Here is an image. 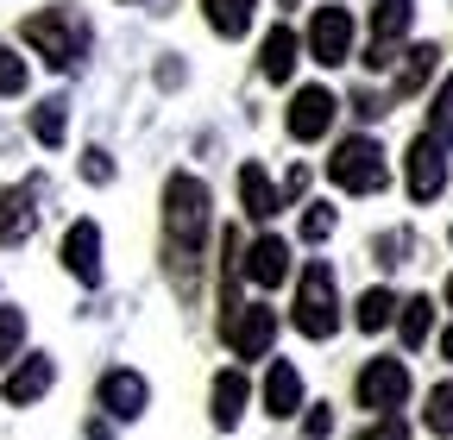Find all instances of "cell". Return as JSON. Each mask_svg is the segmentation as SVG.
Returning <instances> with one entry per match:
<instances>
[{
    "mask_svg": "<svg viewBox=\"0 0 453 440\" xmlns=\"http://www.w3.org/2000/svg\"><path fill=\"white\" fill-rule=\"evenodd\" d=\"M214 233V195L202 177L177 171L164 183V277L183 302L202 296V252Z\"/></svg>",
    "mask_w": 453,
    "mask_h": 440,
    "instance_id": "1",
    "label": "cell"
},
{
    "mask_svg": "<svg viewBox=\"0 0 453 440\" xmlns=\"http://www.w3.org/2000/svg\"><path fill=\"white\" fill-rule=\"evenodd\" d=\"M19 38L38 50L50 70H82V64H88V44H95L88 19H82L76 7H44V13H32V19L19 26Z\"/></svg>",
    "mask_w": 453,
    "mask_h": 440,
    "instance_id": "2",
    "label": "cell"
},
{
    "mask_svg": "<svg viewBox=\"0 0 453 440\" xmlns=\"http://www.w3.org/2000/svg\"><path fill=\"white\" fill-rule=\"evenodd\" d=\"M327 177L347 189V195H378V189L390 183V171H384V145H378V139H365V133L340 139V145H334V157H327Z\"/></svg>",
    "mask_w": 453,
    "mask_h": 440,
    "instance_id": "3",
    "label": "cell"
},
{
    "mask_svg": "<svg viewBox=\"0 0 453 440\" xmlns=\"http://www.w3.org/2000/svg\"><path fill=\"white\" fill-rule=\"evenodd\" d=\"M296 334H309V340H334V327H340V296H334V270L315 258L309 270H303V284H296Z\"/></svg>",
    "mask_w": 453,
    "mask_h": 440,
    "instance_id": "4",
    "label": "cell"
},
{
    "mask_svg": "<svg viewBox=\"0 0 453 440\" xmlns=\"http://www.w3.org/2000/svg\"><path fill=\"white\" fill-rule=\"evenodd\" d=\"M220 340H226V353H234V359H258V353H271V340H277V315H271L265 302H240V308L220 315Z\"/></svg>",
    "mask_w": 453,
    "mask_h": 440,
    "instance_id": "5",
    "label": "cell"
},
{
    "mask_svg": "<svg viewBox=\"0 0 453 440\" xmlns=\"http://www.w3.org/2000/svg\"><path fill=\"white\" fill-rule=\"evenodd\" d=\"M416 19V0H378L372 7V44H365V70H390L396 64V44H403Z\"/></svg>",
    "mask_w": 453,
    "mask_h": 440,
    "instance_id": "6",
    "label": "cell"
},
{
    "mask_svg": "<svg viewBox=\"0 0 453 440\" xmlns=\"http://www.w3.org/2000/svg\"><path fill=\"white\" fill-rule=\"evenodd\" d=\"M359 403L378 409V415H396V409L410 403V365L403 359H372L359 371Z\"/></svg>",
    "mask_w": 453,
    "mask_h": 440,
    "instance_id": "7",
    "label": "cell"
},
{
    "mask_svg": "<svg viewBox=\"0 0 453 440\" xmlns=\"http://www.w3.org/2000/svg\"><path fill=\"white\" fill-rule=\"evenodd\" d=\"M309 57L327 64V70L353 57V13L347 7H315V19H309Z\"/></svg>",
    "mask_w": 453,
    "mask_h": 440,
    "instance_id": "8",
    "label": "cell"
},
{
    "mask_svg": "<svg viewBox=\"0 0 453 440\" xmlns=\"http://www.w3.org/2000/svg\"><path fill=\"white\" fill-rule=\"evenodd\" d=\"M334 114H340V107H334L327 88H296V95H290V114H283V126H290L296 145H315V139H327Z\"/></svg>",
    "mask_w": 453,
    "mask_h": 440,
    "instance_id": "9",
    "label": "cell"
},
{
    "mask_svg": "<svg viewBox=\"0 0 453 440\" xmlns=\"http://www.w3.org/2000/svg\"><path fill=\"white\" fill-rule=\"evenodd\" d=\"M403 177H410V195L416 201H434L447 189V145H434L428 133L410 145V163H403Z\"/></svg>",
    "mask_w": 453,
    "mask_h": 440,
    "instance_id": "10",
    "label": "cell"
},
{
    "mask_svg": "<svg viewBox=\"0 0 453 440\" xmlns=\"http://www.w3.org/2000/svg\"><path fill=\"white\" fill-rule=\"evenodd\" d=\"M240 270L258 290H277L283 277H290V246H283L277 233H258L252 246H240Z\"/></svg>",
    "mask_w": 453,
    "mask_h": 440,
    "instance_id": "11",
    "label": "cell"
},
{
    "mask_svg": "<svg viewBox=\"0 0 453 440\" xmlns=\"http://www.w3.org/2000/svg\"><path fill=\"white\" fill-rule=\"evenodd\" d=\"M57 383V359H44V353H26V359H13V371H7V383H0V397H7L13 409H26V403H38L44 391Z\"/></svg>",
    "mask_w": 453,
    "mask_h": 440,
    "instance_id": "12",
    "label": "cell"
},
{
    "mask_svg": "<svg viewBox=\"0 0 453 440\" xmlns=\"http://www.w3.org/2000/svg\"><path fill=\"white\" fill-rule=\"evenodd\" d=\"M95 397H101V409H107L113 421H133V415H145V397H151V391H145V377H139V371L120 365V371H101Z\"/></svg>",
    "mask_w": 453,
    "mask_h": 440,
    "instance_id": "13",
    "label": "cell"
},
{
    "mask_svg": "<svg viewBox=\"0 0 453 440\" xmlns=\"http://www.w3.org/2000/svg\"><path fill=\"white\" fill-rule=\"evenodd\" d=\"M38 227V183L0 189V246H26Z\"/></svg>",
    "mask_w": 453,
    "mask_h": 440,
    "instance_id": "14",
    "label": "cell"
},
{
    "mask_svg": "<svg viewBox=\"0 0 453 440\" xmlns=\"http://www.w3.org/2000/svg\"><path fill=\"white\" fill-rule=\"evenodd\" d=\"M64 270L76 284H101V227L95 220H76L64 233Z\"/></svg>",
    "mask_w": 453,
    "mask_h": 440,
    "instance_id": "15",
    "label": "cell"
},
{
    "mask_svg": "<svg viewBox=\"0 0 453 440\" xmlns=\"http://www.w3.org/2000/svg\"><path fill=\"white\" fill-rule=\"evenodd\" d=\"M246 397H252L246 371H220V377H214V397H208V415H214V428H240V415H246Z\"/></svg>",
    "mask_w": 453,
    "mask_h": 440,
    "instance_id": "16",
    "label": "cell"
},
{
    "mask_svg": "<svg viewBox=\"0 0 453 440\" xmlns=\"http://www.w3.org/2000/svg\"><path fill=\"white\" fill-rule=\"evenodd\" d=\"M240 208H246V220H271L283 208L277 183L265 177V163H240Z\"/></svg>",
    "mask_w": 453,
    "mask_h": 440,
    "instance_id": "17",
    "label": "cell"
},
{
    "mask_svg": "<svg viewBox=\"0 0 453 440\" xmlns=\"http://www.w3.org/2000/svg\"><path fill=\"white\" fill-rule=\"evenodd\" d=\"M258 70H265V82H290V76H296V32H290V26H271V32H265Z\"/></svg>",
    "mask_w": 453,
    "mask_h": 440,
    "instance_id": "18",
    "label": "cell"
},
{
    "mask_svg": "<svg viewBox=\"0 0 453 440\" xmlns=\"http://www.w3.org/2000/svg\"><path fill=\"white\" fill-rule=\"evenodd\" d=\"M265 409L271 415H296L303 409V377H296L290 359H271V371H265Z\"/></svg>",
    "mask_w": 453,
    "mask_h": 440,
    "instance_id": "19",
    "label": "cell"
},
{
    "mask_svg": "<svg viewBox=\"0 0 453 440\" xmlns=\"http://www.w3.org/2000/svg\"><path fill=\"white\" fill-rule=\"evenodd\" d=\"M252 7H258V0H202V19H208L220 38H246Z\"/></svg>",
    "mask_w": 453,
    "mask_h": 440,
    "instance_id": "20",
    "label": "cell"
},
{
    "mask_svg": "<svg viewBox=\"0 0 453 440\" xmlns=\"http://www.w3.org/2000/svg\"><path fill=\"white\" fill-rule=\"evenodd\" d=\"M32 139H38V145H50V151L70 139V114H64V101H57V95L32 107Z\"/></svg>",
    "mask_w": 453,
    "mask_h": 440,
    "instance_id": "21",
    "label": "cell"
},
{
    "mask_svg": "<svg viewBox=\"0 0 453 440\" xmlns=\"http://www.w3.org/2000/svg\"><path fill=\"white\" fill-rule=\"evenodd\" d=\"M434 64H441V50H434V44H416L410 57H403V70H396V95H416V88L434 76Z\"/></svg>",
    "mask_w": 453,
    "mask_h": 440,
    "instance_id": "22",
    "label": "cell"
},
{
    "mask_svg": "<svg viewBox=\"0 0 453 440\" xmlns=\"http://www.w3.org/2000/svg\"><path fill=\"white\" fill-rule=\"evenodd\" d=\"M396 327H403V340H410V346H422V340H428V327H434V302H428V296L396 302Z\"/></svg>",
    "mask_w": 453,
    "mask_h": 440,
    "instance_id": "23",
    "label": "cell"
},
{
    "mask_svg": "<svg viewBox=\"0 0 453 440\" xmlns=\"http://www.w3.org/2000/svg\"><path fill=\"white\" fill-rule=\"evenodd\" d=\"M353 321L365 327V334H378V327H390V321H396V296H390V290H365V296H359V308H353Z\"/></svg>",
    "mask_w": 453,
    "mask_h": 440,
    "instance_id": "24",
    "label": "cell"
},
{
    "mask_svg": "<svg viewBox=\"0 0 453 440\" xmlns=\"http://www.w3.org/2000/svg\"><path fill=\"white\" fill-rule=\"evenodd\" d=\"M19 346H26V315L0 302V371H7V365L19 359Z\"/></svg>",
    "mask_w": 453,
    "mask_h": 440,
    "instance_id": "25",
    "label": "cell"
},
{
    "mask_svg": "<svg viewBox=\"0 0 453 440\" xmlns=\"http://www.w3.org/2000/svg\"><path fill=\"white\" fill-rule=\"evenodd\" d=\"M428 139L434 145H453V76L441 82V95H434V120H428Z\"/></svg>",
    "mask_w": 453,
    "mask_h": 440,
    "instance_id": "26",
    "label": "cell"
},
{
    "mask_svg": "<svg viewBox=\"0 0 453 440\" xmlns=\"http://www.w3.org/2000/svg\"><path fill=\"white\" fill-rule=\"evenodd\" d=\"M428 428L453 434V383H434V391H428Z\"/></svg>",
    "mask_w": 453,
    "mask_h": 440,
    "instance_id": "27",
    "label": "cell"
},
{
    "mask_svg": "<svg viewBox=\"0 0 453 440\" xmlns=\"http://www.w3.org/2000/svg\"><path fill=\"white\" fill-rule=\"evenodd\" d=\"M0 95H26V57L0 44Z\"/></svg>",
    "mask_w": 453,
    "mask_h": 440,
    "instance_id": "28",
    "label": "cell"
},
{
    "mask_svg": "<svg viewBox=\"0 0 453 440\" xmlns=\"http://www.w3.org/2000/svg\"><path fill=\"white\" fill-rule=\"evenodd\" d=\"M327 233H334V208H327V201H309V208H303V239L321 246Z\"/></svg>",
    "mask_w": 453,
    "mask_h": 440,
    "instance_id": "29",
    "label": "cell"
},
{
    "mask_svg": "<svg viewBox=\"0 0 453 440\" xmlns=\"http://www.w3.org/2000/svg\"><path fill=\"white\" fill-rule=\"evenodd\" d=\"M353 440H410V421H403V415H378V421L359 428Z\"/></svg>",
    "mask_w": 453,
    "mask_h": 440,
    "instance_id": "30",
    "label": "cell"
},
{
    "mask_svg": "<svg viewBox=\"0 0 453 440\" xmlns=\"http://www.w3.org/2000/svg\"><path fill=\"white\" fill-rule=\"evenodd\" d=\"M82 177H88V183H113V157H107L101 145L82 151Z\"/></svg>",
    "mask_w": 453,
    "mask_h": 440,
    "instance_id": "31",
    "label": "cell"
},
{
    "mask_svg": "<svg viewBox=\"0 0 453 440\" xmlns=\"http://www.w3.org/2000/svg\"><path fill=\"white\" fill-rule=\"evenodd\" d=\"M303 189H309V171H303V163H296V171H290V177H283V189H277V195H283V208H290V201H296Z\"/></svg>",
    "mask_w": 453,
    "mask_h": 440,
    "instance_id": "32",
    "label": "cell"
},
{
    "mask_svg": "<svg viewBox=\"0 0 453 440\" xmlns=\"http://www.w3.org/2000/svg\"><path fill=\"white\" fill-rule=\"evenodd\" d=\"M327 428H334V415H327V409H321V403H315V409H309V440H321V434H327Z\"/></svg>",
    "mask_w": 453,
    "mask_h": 440,
    "instance_id": "33",
    "label": "cell"
},
{
    "mask_svg": "<svg viewBox=\"0 0 453 440\" xmlns=\"http://www.w3.org/2000/svg\"><path fill=\"white\" fill-rule=\"evenodd\" d=\"M441 353H447V365H453V327H447V340H441Z\"/></svg>",
    "mask_w": 453,
    "mask_h": 440,
    "instance_id": "34",
    "label": "cell"
},
{
    "mask_svg": "<svg viewBox=\"0 0 453 440\" xmlns=\"http://www.w3.org/2000/svg\"><path fill=\"white\" fill-rule=\"evenodd\" d=\"M283 7H303V0H283Z\"/></svg>",
    "mask_w": 453,
    "mask_h": 440,
    "instance_id": "35",
    "label": "cell"
},
{
    "mask_svg": "<svg viewBox=\"0 0 453 440\" xmlns=\"http://www.w3.org/2000/svg\"><path fill=\"white\" fill-rule=\"evenodd\" d=\"M447 302H453V284H447Z\"/></svg>",
    "mask_w": 453,
    "mask_h": 440,
    "instance_id": "36",
    "label": "cell"
}]
</instances>
